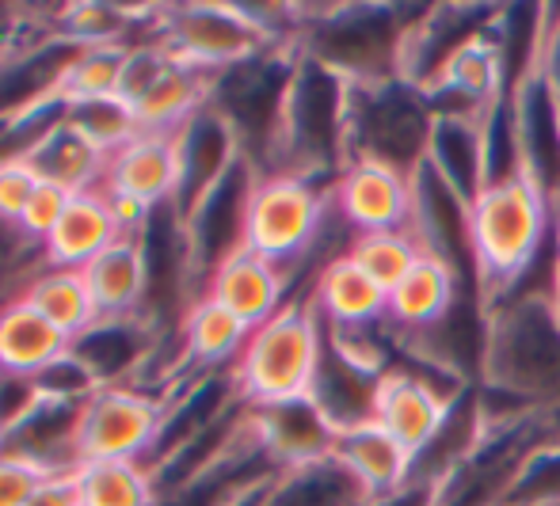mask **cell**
Listing matches in <instances>:
<instances>
[{
	"mask_svg": "<svg viewBox=\"0 0 560 506\" xmlns=\"http://www.w3.org/2000/svg\"><path fill=\"white\" fill-rule=\"evenodd\" d=\"M347 118H351V81L298 50L275 172L332 184L347 168Z\"/></svg>",
	"mask_w": 560,
	"mask_h": 506,
	"instance_id": "obj_3",
	"label": "cell"
},
{
	"mask_svg": "<svg viewBox=\"0 0 560 506\" xmlns=\"http://www.w3.org/2000/svg\"><path fill=\"white\" fill-rule=\"evenodd\" d=\"M46 480H50V472H43L38 464L0 454V506H27V499Z\"/></svg>",
	"mask_w": 560,
	"mask_h": 506,
	"instance_id": "obj_38",
	"label": "cell"
},
{
	"mask_svg": "<svg viewBox=\"0 0 560 506\" xmlns=\"http://www.w3.org/2000/svg\"><path fill=\"white\" fill-rule=\"evenodd\" d=\"M81 506H156L153 472L141 461H89L73 472Z\"/></svg>",
	"mask_w": 560,
	"mask_h": 506,
	"instance_id": "obj_32",
	"label": "cell"
},
{
	"mask_svg": "<svg viewBox=\"0 0 560 506\" xmlns=\"http://www.w3.org/2000/svg\"><path fill=\"white\" fill-rule=\"evenodd\" d=\"M435 107L428 92L405 77L377 84H351V118H347V164L374 161L412 179L428 164Z\"/></svg>",
	"mask_w": 560,
	"mask_h": 506,
	"instance_id": "obj_6",
	"label": "cell"
},
{
	"mask_svg": "<svg viewBox=\"0 0 560 506\" xmlns=\"http://www.w3.org/2000/svg\"><path fill=\"white\" fill-rule=\"evenodd\" d=\"M23 302L46 316L69 339H81L100 323V308L84 271L77 267H43L23 290Z\"/></svg>",
	"mask_w": 560,
	"mask_h": 506,
	"instance_id": "obj_29",
	"label": "cell"
},
{
	"mask_svg": "<svg viewBox=\"0 0 560 506\" xmlns=\"http://www.w3.org/2000/svg\"><path fill=\"white\" fill-rule=\"evenodd\" d=\"M84 279L96 297L100 320H126V316H145L149 297V259L141 240H115L104 256L84 267Z\"/></svg>",
	"mask_w": 560,
	"mask_h": 506,
	"instance_id": "obj_23",
	"label": "cell"
},
{
	"mask_svg": "<svg viewBox=\"0 0 560 506\" xmlns=\"http://www.w3.org/2000/svg\"><path fill=\"white\" fill-rule=\"evenodd\" d=\"M252 434L259 449L275 461V469H302V464L325 461L336 454V426L310 397L287 400V404L252 408Z\"/></svg>",
	"mask_w": 560,
	"mask_h": 506,
	"instance_id": "obj_15",
	"label": "cell"
},
{
	"mask_svg": "<svg viewBox=\"0 0 560 506\" xmlns=\"http://www.w3.org/2000/svg\"><path fill=\"white\" fill-rule=\"evenodd\" d=\"M133 43H112V46H73L66 69L58 77L54 99L61 107L73 103H92V99H112L122 92V73L130 61Z\"/></svg>",
	"mask_w": 560,
	"mask_h": 506,
	"instance_id": "obj_31",
	"label": "cell"
},
{
	"mask_svg": "<svg viewBox=\"0 0 560 506\" xmlns=\"http://www.w3.org/2000/svg\"><path fill=\"white\" fill-rule=\"evenodd\" d=\"M347 256L389 294V290L412 271V263L423 251L416 248V240L408 233H366V236H354Z\"/></svg>",
	"mask_w": 560,
	"mask_h": 506,
	"instance_id": "obj_34",
	"label": "cell"
},
{
	"mask_svg": "<svg viewBox=\"0 0 560 506\" xmlns=\"http://www.w3.org/2000/svg\"><path fill=\"white\" fill-rule=\"evenodd\" d=\"M27 506H81V495H77V484H73V472H69V476H50L35 495H31Z\"/></svg>",
	"mask_w": 560,
	"mask_h": 506,
	"instance_id": "obj_40",
	"label": "cell"
},
{
	"mask_svg": "<svg viewBox=\"0 0 560 506\" xmlns=\"http://www.w3.org/2000/svg\"><path fill=\"white\" fill-rule=\"evenodd\" d=\"M518 126V153H523V179H530L546 199L560 202V99L534 73L511 92Z\"/></svg>",
	"mask_w": 560,
	"mask_h": 506,
	"instance_id": "obj_17",
	"label": "cell"
},
{
	"mask_svg": "<svg viewBox=\"0 0 560 506\" xmlns=\"http://www.w3.org/2000/svg\"><path fill=\"white\" fill-rule=\"evenodd\" d=\"M66 122L73 126L77 133H84L96 149H104L107 156L118 153L122 145H130L141 133L138 118H133V107L118 96L73 103V107H66Z\"/></svg>",
	"mask_w": 560,
	"mask_h": 506,
	"instance_id": "obj_33",
	"label": "cell"
},
{
	"mask_svg": "<svg viewBox=\"0 0 560 506\" xmlns=\"http://www.w3.org/2000/svg\"><path fill=\"white\" fill-rule=\"evenodd\" d=\"M469 389L431 381L428 374H416V369H405V366H389L382 377V392H377L374 423L382 426V431H389L416 461V457L435 442V434L443 431L450 408Z\"/></svg>",
	"mask_w": 560,
	"mask_h": 506,
	"instance_id": "obj_10",
	"label": "cell"
},
{
	"mask_svg": "<svg viewBox=\"0 0 560 506\" xmlns=\"http://www.w3.org/2000/svg\"><path fill=\"white\" fill-rule=\"evenodd\" d=\"M485 115H435V133H431L428 164L472 202L485 191Z\"/></svg>",
	"mask_w": 560,
	"mask_h": 506,
	"instance_id": "obj_28",
	"label": "cell"
},
{
	"mask_svg": "<svg viewBox=\"0 0 560 506\" xmlns=\"http://www.w3.org/2000/svg\"><path fill=\"white\" fill-rule=\"evenodd\" d=\"M465 294V279L439 256H420L412 263V271L389 290V331H397V339L420 336L431 331L435 323H443L454 305Z\"/></svg>",
	"mask_w": 560,
	"mask_h": 506,
	"instance_id": "obj_19",
	"label": "cell"
},
{
	"mask_svg": "<svg viewBox=\"0 0 560 506\" xmlns=\"http://www.w3.org/2000/svg\"><path fill=\"white\" fill-rule=\"evenodd\" d=\"M115 240H122L112 221V210H107V199L100 187L92 191H77L69 199L61 221L54 225V233L43 240V259L46 267H84L96 256H104Z\"/></svg>",
	"mask_w": 560,
	"mask_h": 506,
	"instance_id": "obj_22",
	"label": "cell"
},
{
	"mask_svg": "<svg viewBox=\"0 0 560 506\" xmlns=\"http://www.w3.org/2000/svg\"><path fill=\"white\" fill-rule=\"evenodd\" d=\"M252 328L233 316L225 305H218L214 297H199L187 308L184 323H179V339H184L187 366L195 377L207 374H229L241 358L244 343H248Z\"/></svg>",
	"mask_w": 560,
	"mask_h": 506,
	"instance_id": "obj_26",
	"label": "cell"
},
{
	"mask_svg": "<svg viewBox=\"0 0 560 506\" xmlns=\"http://www.w3.org/2000/svg\"><path fill=\"white\" fill-rule=\"evenodd\" d=\"M179 145V191H176V210L179 221H187L195 213V205L207 199L218 184L233 172V164L244 156L241 138L225 122L222 110L207 107L176 133Z\"/></svg>",
	"mask_w": 560,
	"mask_h": 506,
	"instance_id": "obj_13",
	"label": "cell"
},
{
	"mask_svg": "<svg viewBox=\"0 0 560 506\" xmlns=\"http://www.w3.org/2000/svg\"><path fill=\"white\" fill-rule=\"evenodd\" d=\"M161 331L145 316H126V320H100L92 331L73 339V358L96 377V385H133L145 369L149 354Z\"/></svg>",
	"mask_w": 560,
	"mask_h": 506,
	"instance_id": "obj_20",
	"label": "cell"
},
{
	"mask_svg": "<svg viewBox=\"0 0 560 506\" xmlns=\"http://www.w3.org/2000/svg\"><path fill=\"white\" fill-rule=\"evenodd\" d=\"M310 302L328 331L336 336H359L374 331L389 316V294L354 263L351 256H336L313 271Z\"/></svg>",
	"mask_w": 560,
	"mask_h": 506,
	"instance_id": "obj_14",
	"label": "cell"
},
{
	"mask_svg": "<svg viewBox=\"0 0 560 506\" xmlns=\"http://www.w3.org/2000/svg\"><path fill=\"white\" fill-rule=\"evenodd\" d=\"M325 320L310 297H294L279 316L252 328L241 358L233 366L236 392L248 408L287 404L310 397L325 354Z\"/></svg>",
	"mask_w": 560,
	"mask_h": 506,
	"instance_id": "obj_4",
	"label": "cell"
},
{
	"mask_svg": "<svg viewBox=\"0 0 560 506\" xmlns=\"http://www.w3.org/2000/svg\"><path fill=\"white\" fill-rule=\"evenodd\" d=\"M485 385L538 411L560 408V313L553 302H508L488 308Z\"/></svg>",
	"mask_w": 560,
	"mask_h": 506,
	"instance_id": "obj_5",
	"label": "cell"
},
{
	"mask_svg": "<svg viewBox=\"0 0 560 506\" xmlns=\"http://www.w3.org/2000/svg\"><path fill=\"white\" fill-rule=\"evenodd\" d=\"M538 73L560 99V8H546L541 15V54H538Z\"/></svg>",
	"mask_w": 560,
	"mask_h": 506,
	"instance_id": "obj_39",
	"label": "cell"
},
{
	"mask_svg": "<svg viewBox=\"0 0 560 506\" xmlns=\"http://www.w3.org/2000/svg\"><path fill=\"white\" fill-rule=\"evenodd\" d=\"M168 397L138 385H104L84 400L77 454L89 461H149L168 419Z\"/></svg>",
	"mask_w": 560,
	"mask_h": 506,
	"instance_id": "obj_9",
	"label": "cell"
},
{
	"mask_svg": "<svg viewBox=\"0 0 560 506\" xmlns=\"http://www.w3.org/2000/svg\"><path fill=\"white\" fill-rule=\"evenodd\" d=\"M38 184H43V179H38V172L31 168L23 156L0 161V221H4V225H20L23 210L35 199Z\"/></svg>",
	"mask_w": 560,
	"mask_h": 506,
	"instance_id": "obj_35",
	"label": "cell"
},
{
	"mask_svg": "<svg viewBox=\"0 0 560 506\" xmlns=\"http://www.w3.org/2000/svg\"><path fill=\"white\" fill-rule=\"evenodd\" d=\"M332 457L366 487L370 499H382V495L405 487L412 480V464H416L412 454L377 423L354 426V431L339 434Z\"/></svg>",
	"mask_w": 560,
	"mask_h": 506,
	"instance_id": "obj_24",
	"label": "cell"
},
{
	"mask_svg": "<svg viewBox=\"0 0 560 506\" xmlns=\"http://www.w3.org/2000/svg\"><path fill=\"white\" fill-rule=\"evenodd\" d=\"M557 228V202L546 199L530 179L495 184L469 205V240L480 294L495 297L538 259Z\"/></svg>",
	"mask_w": 560,
	"mask_h": 506,
	"instance_id": "obj_2",
	"label": "cell"
},
{
	"mask_svg": "<svg viewBox=\"0 0 560 506\" xmlns=\"http://www.w3.org/2000/svg\"><path fill=\"white\" fill-rule=\"evenodd\" d=\"M431 12V8H428ZM423 8L347 4L302 12L298 50L351 84H377L405 77L412 35L428 20Z\"/></svg>",
	"mask_w": 560,
	"mask_h": 506,
	"instance_id": "obj_1",
	"label": "cell"
},
{
	"mask_svg": "<svg viewBox=\"0 0 560 506\" xmlns=\"http://www.w3.org/2000/svg\"><path fill=\"white\" fill-rule=\"evenodd\" d=\"M370 495L336 457L287 469L267 487L264 506H366Z\"/></svg>",
	"mask_w": 560,
	"mask_h": 506,
	"instance_id": "obj_30",
	"label": "cell"
},
{
	"mask_svg": "<svg viewBox=\"0 0 560 506\" xmlns=\"http://www.w3.org/2000/svg\"><path fill=\"white\" fill-rule=\"evenodd\" d=\"M107 191H122L153 210L176 202L179 191V145L176 133H138L130 145L107 156L104 184Z\"/></svg>",
	"mask_w": 560,
	"mask_h": 506,
	"instance_id": "obj_18",
	"label": "cell"
},
{
	"mask_svg": "<svg viewBox=\"0 0 560 506\" xmlns=\"http://www.w3.org/2000/svg\"><path fill=\"white\" fill-rule=\"evenodd\" d=\"M69 199H73V195L61 191V187L38 184L35 199L27 202V210H23V217H20V225H15V228H20L31 244H38V248H43V240L54 233V225H58L61 213H66Z\"/></svg>",
	"mask_w": 560,
	"mask_h": 506,
	"instance_id": "obj_37",
	"label": "cell"
},
{
	"mask_svg": "<svg viewBox=\"0 0 560 506\" xmlns=\"http://www.w3.org/2000/svg\"><path fill=\"white\" fill-rule=\"evenodd\" d=\"M23 161L38 172L43 184H54L69 195L100 187L107 172V153L92 145L84 133H77L73 126L66 122V115L23 153Z\"/></svg>",
	"mask_w": 560,
	"mask_h": 506,
	"instance_id": "obj_25",
	"label": "cell"
},
{
	"mask_svg": "<svg viewBox=\"0 0 560 506\" xmlns=\"http://www.w3.org/2000/svg\"><path fill=\"white\" fill-rule=\"evenodd\" d=\"M332 210L354 236L408 233L412 179L374 161H351L332 179Z\"/></svg>",
	"mask_w": 560,
	"mask_h": 506,
	"instance_id": "obj_11",
	"label": "cell"
},
{
	"mask_svg": "<svg viewBox=\"0 0 560 506\" xmlns=\"http://www.w3.org/2000/svg\"><path fill=\"white\" fill-rule=\"evenodd\" d=\"M328 217H332V184L287 172L259 176L248 202L244 248L294 271L320 251Z\"/></svg>",
	"mask_w": 560,
	"mask_h": 506,
	"instance_id": "obj_7",
	"label": "cell"
},
{
	"mask_svg": "<svg viewBox=\"0 0 560 506\" xmlns=\"http://www.w3.org/2000/svg\"><path fill=\"white\" fill-rule=\"evenodd\" d=\"M69 351H73V339L54 328L23 297L0 305V374L35 381L38 374H46Z\"/></svg>",
	"mask_w": 560,
	"mask_h": 506,
	"instance_id": "obj_21",
	"label": "cell"
},
{
	"mask_svg": "<svg viewBox=\"0 0 560 506\" xmlns=\"http://www.w3.org/2000/svg\"><path fill=\"white\" fill-rule=\"evenodd\" d=\"M43 400L46 397H43V389H38V381L0 374V442L12 431H20V426L35 415V408L43 404Z\"/></svg>",
	"mask_w": 560,
	"mask_h": 506,
	"instance_id": "obj_36",
	"label": "cell"
},
{
	"mask_svg": "<svg viewBox=\"0 0 560 506\" xmlns=\"http://www.w3.org/2000/svg\"><path fill=\"white\" fill-rule=\"evenodd\" d=\"M290 286H294V271L244 248L210 274L202 297H214L233 316H241L248 328H259L294 302Z\"/></svg>",
	"mask_w": 560,
	"mask_h": 506,
	"instance_id": "obj_16",
	"label": "cell"
},
{
	"mask_svg": "<svg viewBox=\"0 0 560 506\" xmlns=\"http://www.w3.org/2000/svg\"><path fill=\"white\" fill-rule=\"evenodd\" d=\"M153 43L172 61L207 77L229 73L259 54L275 50V38L259 27L248 4H168L156 8Z\"/></svg>",
	"mask_w": 560,
	"mask_h": 506,
	"instance_id": "obj_8",
	"label": "cell"
},
{
	"mask_svg": "<svg viewBox=\"0 0 560 506\" xmlns=\"http://www.w3.org/2000/svg\"><path fill=\"white\" fill-rule=\"evenodd\" d=\"M382 377H385L382 362H374L370 354H362L359 346L343 343V339H336L332 331H328L310 400L325 411V419L336 426V434L354 431V426L374 423Z\"/></svg>",
	"mask_w": 560,
	"mask_h": 506,
	"instance_id": "obj_12",
	"label": "cell"
},
{
	"mask_svg": "<svg viewBox=\"0 0 560 506\" xmlns=\"http://www.w3.org/2000/svg\"><path fill=\"white\" fill-rule=\"evenodd\" d=\"M210 92H214V77L168 58L145 96L133 103V118L141 133H179L199 110L210 107Z\"/></svg>",
	"mask_w": 560,
	"mask_h": 506,
	"instance_id": "obj_27",
	"label": "cell"
}]
</instances>
